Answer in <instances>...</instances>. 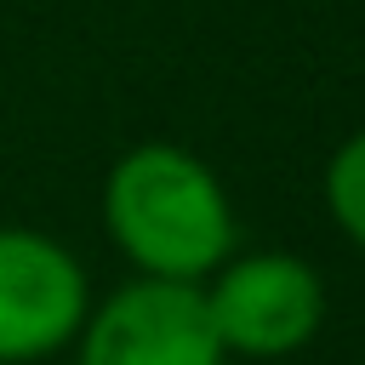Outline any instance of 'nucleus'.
Returning <instances> with one entry per match:
<instances>
[{
  "label": "nucleus",
  "mask_w": 365,
  "mask_h": 365,
  "mask_svg": "<svg viewBox=\"0 0 365 365\" xmlns=\"http://www.w3.org/2000/svg\"><path fill=\"white\" fill-rule=\"evenodd\" d=\"M103 228L148 279L200 285L240 240L222 177L182 143H137L103 177Z\"/></svg>",
  "instance_id": "f257e3e1"
},
{
  "label": "nucleus",
  "mask_w": 365,
  "mask_h": 365,
  "mask_svg": "<svg viewBox=\"0 0 365 365\" xmlns=\"http://www.w3.org/2000/svg\"><path fill=\"white\" fill-rule=\"evenodd\" d=\"M228 359H291L325 325V279L297 251H240L200 279Z\"/></svg>",
  "instance_id": "f03ea898"
},
{
  "label": "nucleus",
  "mask_w": 365,
  "mask_h": 365,
  "mask_svg": "<svg viewBox=\"0 0 365 365\" xmlns=\"http://www.w3.org/2000/svg\"><path fill=\"white\" fill-rule=\"evenodd\" d=\"M68 348L74 365H228L200 285L148 274L91 302Z\"/></svg>",
  "instance_id": "7ed1b4c3"
},
{
  "label": "nucleus",
  "mask_w": 365,
  "mask_h": 365,
  "mask_svg": "<svg viewBox=\"0 0 365 365\" xmlns=\"http://www.w3.org/2000/svg\"><path fill=\"white\" fill-rule=\"evenodd\" d=\"M91 308L80 257L40 234L0 222V365H34L74 342Z\"/></svg>",
  "instance_id": "20e7f679"
},
{
  "label": "nucleus",
  "mask_w": 365,
  "mask_h": 365,
  "mask_svg": "<svg viewBox=\"0 0 365 365\" xmlns=\"http://www.w3.org/2000/svg\"><path fill=\"white\" fill-rule=\"evenodd\" d=\"M319 194H325V211H331V222L342 228V240L365 251V125H359L354 137H342L336 154L325 160Z\"/></svg>",
  "instance_id": "39448f33"
}]
</instances>
